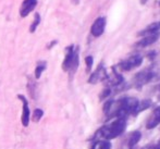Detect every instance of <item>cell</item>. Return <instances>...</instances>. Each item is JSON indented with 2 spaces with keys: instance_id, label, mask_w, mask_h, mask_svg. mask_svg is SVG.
Listing matches in <instances>:
<instances>
[{
  "instance_id": "cell-1",
  "label": "cell",
  "mask_w": 160,
  "mask_h": 149,
  "mask_svg": "<svg viewBox=\"0 0 160 149\" xmlns=\"http://www.w3.org/2000/svg\"><path fill=\"white\" fill-rule=\"evenodd\" d=\"M80 63V48L74 45L65 48V57L62 62V70L68 72L70 75H73L76 72Z\"/></svg>"
},
{
  "instance_id": "cell-2",
  "label": "cell",
  "mask_w": 160,
  "mask_h": 149,
  "mask_svg": "<svg viewBox=\"0 0 160 149\" xmlns=\"http://www.w3.org/2000/svg\"><path fill=\"white\" fill-rule=\"evenodd\" d=\"M127 127V120L125 118H118L116 121L111 122L108 125L102 126L100 130V135L102 138L107 139H113L116 137L120 136L123 132L125 131Z\"/></svg>"
},
{
  "instance_id": "cell-3",
  "label": "cell",
  "mask_w": 160,
  "mask_h": 149,
  "mask_svg": "<svg viewBox=\"0 0 160 149\" xmlns=\"http://www.w3.org/2000/svg\"><path fill=\"white\" fill-rule=\"evenodd\" d=\"M142 63H143V57L141 55H133L125 60L121 61L119 63V67L122 71H131L135 67H138Z\"/></svg>"
},
{
  "instance_id": "cell-4",
  "label": "cell",
  "mask_w": 160,
  "mask_h": 149,
  "mask_svg": "<svg viewBox=\"0 0 160 149\" xmlns=\"http://www.w3.org/2000/svg\"><path fill=\"white\" fill-rule=\"evenodd\" d=\"M154 76H155V73L149 69H146V70H143V71L138 72V73L134 76L135 87H137V88L143 87L144 85L148 84V83L154 78Z\"/></svg>"
},
{
  "instance_id": "cell-5",
  "label": "cell",
  "mask_w": 160,
  "mask_h": 149,
  "mask_svg": "<svg viewBox=\"0 0 160 149\" xmlns=\"http://www.w3.org/2000/svg\"><path fill=\"white\" fill-rule=\"evenodd\" d=\"M106 23H107L106 17H97L95 21H94L93 25H92V27H91L92 35H93L94 37H99V36L102 35L103 32H105V28H106Z\"/></svg>"
},
{
  "instance_id": "cell-6",
  "label": "cell",
  "mask_w": 160,
  "mask_h": 149,
  "mask_svg": "<svg viewBox=\"0 0 160 149\" xmlns=\"http://www.w3.org/2000/svg\"><path fill=\"white\" fill-rule=\"evenodd\" d=\"M18 98L22 101V105H23V110H22V124L23 126H28V123H30V118H31V112H30V107H28V99L25 98V96L23 95H18Z\"/></svg>"
},
{
  "instance_id": "cell-7",
  "label": "cell",
  "mask_w": 160,
  "mask_h": 149,
  "mask_svg": "<svg viewBox=\"0 0 160 149\" xmlns=\"http://www.w3.org/2000/svg\"><path fill=\"white\" fill-rule=\"evenodd\" d=\"M108 74L106 72V69L103 67L102 64H99V67H97V70L95 72H93L88 80V83L91 84H96V83L100 82V81H105L107 80Z\"/></svg>"
},
{
  "instance_id": "cell-8",
  "label": "cell",
  "mask_w": 160,
  "mask_h": 149,
  "mask_svg": "<svg viewBox=\"0 0 160 149\" xmlns=\"http://www.w3.org/2000/svg\"><path fill=\"white\" fill-rule=\"evenodd\" d=\"M38 0H24L20 8V15L21 17H26L37 6Z\"/></svg>"
},
{
  "instance_id": "cell-9",
  "label": "cell",
  "mask_w": 160,
  "mask_h": 149,
  "mask_svg": "<svg viewBox=\"0 0 160 149\" xmlns=\"http://www.w3.org/2000/svg\"><path fill=\"white\" fill-rule=\"evenodd\" d=\"M159 123H160V106L157 107L156 109L152 111V113L150 114L149 119L146 122V127H147L148 130H152V128L156 127Z\"/></svg>"
},
{
  "instance_id": "cell-10",
  "label": "cell",
  "mask_w": 160,
  "mask_h": 149,
  "mask_svg": "<svg viewBox=\"0 0 160 149\" xmlns=\"http://www.w3.org/2000/svg\"><path fill=\"white\" fill-rule=\"evenodd\" d=\"M159 38V34L158 33H155L152 34V35H147V36H144L141 40L136 44V46L138 47H147L152 45L154 42H156Z\"/></svg>"
},
{
  "instance_id": "cell-11",
  "label": "cell",
  "mask_w": 160,
  "mask_h": 149,
  "mask_svg": "<svg viewBox=\"0 0 160 149\" xmlns=\"http://www.w3.org/2000/svg\"><path fill=\"white\" fill-rule=\"evenodd\" d=\"M160 28V22H155V23H152L147 26L146 28H144L143 31H141L138 33L139 36H147V35H152V34L158 33Z\"/></svg>"
},
{
  "instance_id": "cell-12",
  "label": "cell",
  "mask_w": 160,
  "mask_h": 149,
  "mask_svg": "<svg viewBox=\"0 0 160 149\" xmlns=\"http://www.w3.org/2000/svg\"><path fill=\"white\" fill-rule=\"evenodd\" d=\"M141 137H142V134H141V132H138V131L131 133V134L128 135V137L127 138V146H128V148L131 149V148L134 147V146L139 142Z\"/></svg>"
},
{
  "instance_id": "cell-13",
  "label": "cell",
  "mask_w": 160,
  "mask_h": 149,
  "mask_svg": "<svg viewBox=\"0 0 160 149\" xmlns=\"http://www.w3.org/2000/svg\"><path fill=\"white\" fill-rule=\"evenodd\" d=\"M150 106H152V101H150L149 99L138 101V103H137V107H136V109H135V111H134V113H133V114H134V116H136V114H138L139 112H142L143 110L148 109Z\"/></svg>"
},
{
  "instance_id": "cell-14",
  "label": "cell",
  "mask_w": 160,
  "mask_h": 149,
  "mask_svg": "<svg viewBox=\"0 0 160 149\" xmlns=\"http://www.w3.org/2000/svg\"><path fill=\"white\" fill-rule=\"evenodd\" d=\"M47 69V62L46 61H39V62L36 64V67H35V73H34V76H35L36 80L40 78L42 76V72Z\"/></svg>"
},
{
  "instance_id": "cell-15",
  "label": "cell",
  "mask_w": 160,
  "mask_h": 149,
  "mask_svg": "<svg viewBox=\"0 0 160 149\" xmlns=\"http://www.w3.org/2000/svg\"><path fill=\"white\" fill-rule=\"evenodd\" d=\"M39 23H40V15H39V13H36V14L34 15V20L30 26L31 33H35L38 27V25H39Z\"/></svg>"
},
{
  "instance_id": "cell-16",
  "label": "cell",
  "mask_w": 160,
  "mask_h": 149,
  "mask_svg": "<svg viewBox=\"0 0 160 149\" xmlns=\"http://www.w3.org/2000/svg\"><path fill=\"white\" fill-rule=\"evenodd\" d=\"M111 148V144L109 142H97L94 144L92 149H110Z\"/></svg>"
},
{
  "instance_id": "cell-17",
  "label": "cell",
  "mask_w": 160,
  "mask_h": 149,
  "mask_svg": "<svg viewBox=\"0 0 160 149\" xmlns=\"http://www.w3.org/2000/svg\"><path fill=\"white\" fill-rule=\"evenodd\" d=\"M42 116H44V111L42 109H35L33 112L32 120L34 122H39L40 119L42 118Z\"/></svg>"
},
{
  "instance_id": "cell-18",
  "label": "cell",
  "mask_w": 160,
  "mask_h": 149,
  "mask_svg": "<svg viewBox=\"0 0 160 149\" xmlns=\"http://www.w3.org/2000/svg\"><path fill=\"white\" fill-rule=\"evenodd\" d=\"M85 63H86V67H87V71H91L92 67H93V63H94V58L92 56H87L85 58Z\"/></svg>"
},
{
  "instance_id": "cell-19",
  "label": "cell",
  "mask_w": 160,
  "mask_h": 149,
  "mask_svg": "<svg viewBox=\"0 0 160 149\" xmlns=\"http://www.w3.org/2000/svg\"><path fill=\"white\" fill-rule=\"evenodd\" d=\"M111 94V89L110 88H107V89H105L103 90V92L100 95V99H103V98H106V97H108L109 95Z\"/></svg>"
},
{
  "instance_id": "cell-20",
  "label": "cell",
  "mask_w": 160,
  "mask_h": 149,
  "mask_svg": "<svg viewBox=\"0 0 160 149\" xmlns=\"http://www.w3.org/2000/svg\"><path fill=\"white\" fill-rule=\"evenodd\" d=\"M143 149H160V143L159 144H150V145H147L146 147H144Z\"/></svg>"
},
{
  "instance_id": "cell-21",
  "label": "cell",
  "mask_w": 160,
  "mask_h": 149,
  "mask_svg": "<svg viewBox=\"0 0 160 149\" xmlns=\"http://www.w3.org/2000/svg\"><path fill=\"white\" fill-rule=\"evenodd\" d=\"M56 44H57V40H55V42H50V45H49V46L47 47V48H48V49H50L51 47H52V46H55Z\"/></svg>"
},
{
  "instance_id": "cell-22",
  "label": "cell",
  "mask_w": 160,
  "mask_h": 149,
  "mask_svg": "<svg viewBox=\"0 0 160 149\" xmlns=\"http://www.w3.org/2000/svg\"><path fill=\"white\" fill-rule=\"evenodd\" d=\"M147 1H148V0H141V3H142V4H144V3H146Z\"/></svg>"
}]
</instances>
